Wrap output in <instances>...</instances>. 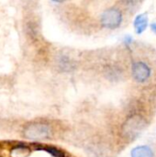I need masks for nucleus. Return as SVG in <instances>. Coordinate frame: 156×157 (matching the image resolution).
<instances>
[{"label": "nucleus", "instance_id": "1", "mask_svg": "<svg viewBox=\"0 0 156 157\" xmlns=\"http://www.w3.org/2000/svg\"><path fill=\"white\" fill-rule=\"evenodd\" d=\"M24 136L31 141L46 140L51 135V129L49 125L40 122L29 124L23 131Z\"/></svg>", "mask_w": 156, "mask_h": 157}, {"label": "nucleus", "instance_id": "2", "mask_svg": "<svg viewBox=\"0 0 156 157\" xmlns=\"http://www.w3.org/2000/svg\"><path fill=\"white\" fill-rule=\"evenodd\" d=\"M101 24L108 29L118 28L122 21V14L117 8H108L101 15Z\"/></svg>", "mask_w": 156, "mask_h": 157}, {"label": "nucleus", "instance_id": "3", "mask_svg": "<svg viewBox=\"0 0 156 157\" xmlns=\"http://www.w3.org/2000/svg\"><path fill=\"white\" fill-rule=\"evenodd\" d=\"M144 121L142 117L140 116H133L130 118L124 124L123 132L125 135L129 138L136 137L143 129Z\"/></svg>", "mask_w": 156, "mask_h": 157}, {"label": "nucleus", "instance_id": "4", "mask_svg": "<svg viewBox=\"0 0 156 157\" xmlns=\"http://www.w3.org/2000/svg\"><path fill=\"white\" fill-rule=\"evenodd\" d=\"M150 68L143 63L138 62L132 65V75L138 82H144L150 76Z\"/></svg>", "mask_w": 156, "mask_h": 157}, {"label": "nucleus", "instance_id": "5", "mask_svg": "<svg viewBox=\"0 0 156 157\" xmlns=\"http://www.w3.org/2000/svg\"><path fill=\"white\" fill-rule=\"evenodd\" d=\"M148 26V17L146 14L139 15L134 20V27L137 33H143Z\"/></svg>", "mask_w": 156, "mask_h": 157}, {"label": "nucleus", "instance_id": "6", "mask_svg": "<svg viewBox=\"0 0 156 157\" xmlns=\"http://www.w3.org/2000/svg\"><path fill=\"white\" fill-rule=\"evenodd\" d=\"M131 157H154L148 146H138L131 151Z\"/></svg>", "mask_w": 156, "mask_h": 157}, {"label": "nucleus", "instance_id": "7", "mask_svg": "<svg viewBox=\"0 0 156 157\" xmlns=\"http://www.w3.org/2000/svg\"><path fill=\"white\" fill-rule=\"evenodd\" d=\"M29 154V148L25 146H16L11 150L12 157H26Z\"/></svg>", "mask_w": 156, "mask_h": 157}, {"label": "nucleus", "instance_id": "8", "mask_svg": "<svg viewBox=\"0 0 156 157\" xmlns=\"http://www.w3.org/2000/svg\"><path fill=\"white\" fill-rule=\"evenodd\" d=\"M47 151L50 153V154H51L52 155H55V156H58V157H62L63 156V154L60 152V151H58V150H56V149H53V148H51V149H47Z\"/></svg>", "mask_w": 156, "mask_h": 157}]
</instances>
